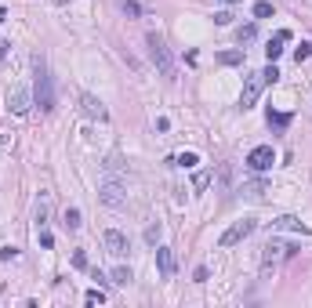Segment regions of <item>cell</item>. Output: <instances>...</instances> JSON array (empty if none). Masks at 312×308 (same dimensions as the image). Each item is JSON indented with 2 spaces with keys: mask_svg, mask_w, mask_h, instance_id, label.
Wrapping results in <instances>:
<instances>
[{
  "mask_svg": "<svg viewBox=\"0 0 312 308\" xmlns=\"http://www.w3.org/2000/svg\"><path fill=\"white\" fill-rule=\"evenodd\" d=\"M276 77H280V69L276 65H265V69H258V73H251L247 77V83H243V95H240V109H254V102L261 98V91L269 87V83H276Z\"/></svg>",
  "mask_w": 312,
  "mask_h": 308,
  "instance_id": "cell-1",
  "label": "cell"
},
{
  "mask_svg": "<svg viewBox=\"0 0 312 308\" xmlns=\"http://www.w3.org/2000/svg\"><path fill=\"white\" fill-rule=\"evenodd\" d=\"M36 80H33V105H40V113H51L54 109V77L48 73L44 58H33Z\"/></svg>",
  "mask_w": 312,
  "mask_h": 308,
  "instance_id": "cell-2",
  "label": "cell"
},
{
  "mask_svg": "<svg viewBox=\"0 0 312 308\" xmlns=\"http://www.w3.org/2000/svg\"><path fill=\"white\" fill-rule=\"evenodd\" d=\"M145 44H149V58L153 65L160 69L163 80H178V69H174V58H171V48L163 44L160 33H145Z\"/></svg>",
  "mask_w": 312,
  "mask_h": 308,
  "instance_id": "cell-3",
  "label": "cell"
},
{
  "mask_svg": "<svg viewBox=\"0 0 312 308\" xmlns=\"http://www.w3.org/2000/svg\"><path fill=\"white\" fill-rule=\"evenodd\" d=\"M294 254H298V247H294V243H283V239L272 236L269 243L261 247V268L269 272V268H276L280 261H287V257H294Z\"/></svg>",
  "mask_w": 312,
  "mask_h": 308,
  "instance_id": "cell-4",
  "label": "cell"
},
{
  "mask_svg": "<svg viewBox=\"0 0 312 308\" xmlns=\"http://www.w3.org/2000/svg\"><path fill=\"white\" fill-rule=\"evenodd\" d=\"M243 163L251 167L254 174H265L272 163H276V153H272V145H258V149H251V153H247Z\"/></svg>",
  "mask_w": 312,
  "mask_h": 308,
  "instance_id": "cell-5",
  "label": "cell"
},
{
  "mask_svg": "<svg viewBox=\"0 0 312 308\" xmlns=\"http://www.w3.org/2000/svg\"><path fill=\"white\" fill-rule=\"evenodd\" d=\"M254 229H258V221H254V218H243V221H236V225L233 229H229L225 232V236L222 239H218V243H222V247H236V243H243V239L247 236H251V232Z\"/></svg>",
  "mask_w": 312,
  "mask_h": 308,
  "instance_id": "cell-6",
  "label": "cell"
},
{
  "mask_svg": "<svg viewBox=\"0 0 312 308\" xmlns=\"http://www.w3.org/2000/svg\"><path fill=\"white\" fill-rule=\"evenodd\" d=\"M98 200H102L105 207H124V200H127L124 185L120 181H102V185H98Z\"/></svg>",
  "mask_w": 312,
  "mask_h": 308,
  "instance_id": "cell-7",
  "label": "cell"
},
{
  "mask_svg": "<svg viewBox=\"0 0 312 308\" xmlns=\"http://www.w3.org/2000/svg\"><path fill=\"white\" fill-rule=\"evenodd\" d=\"M29 105H33V91L29 87H15L11 95H7V109H11L15 116H26Z\"/></svg>",
  "mask_w": 312,
  "mask_h": 308,
  "instance_id": "cell-8",
  "label": "cell"
},
{
  "mask_svg": "<svg viewBox=\"0 0 312 308\" xmlns=\"http://www.w3.org/2000/svg\"><path fill=\"white\" fill-rule=\"evenodd\" d=\"M156 268H160L163 279H174V272H178V257H174L171 247H156Z\"/></svg>",
  "mask_w": 312,
  "mask_h": 308,
  "instance_id": "cell-9",
  "label": "cell"
},
{
  "mask_svg": "<svg viewBox=\"0 0 312 308\" xmlns=\"http://www.w3.org/2000/svg\"><path fill=\"white\" fill-rule=\"evenodd\" d=\"M80 109H84V116H91V120H98V124H102V120H109V109L102 105V98H95V95H80Z\"/></svg>",
  "mask_w": 312,
  "mask_h": 308,
  "instance_id": "cell-10",
  "label": "cell"
},
{
  "mask_svg": "<svg viewBox=\"0 0 312 308\" xmlns=\"http://www.w3.org/2000/svg\"><path fill=\"white\" fill-rule=\"evenodd\" d=\"M102 243H105V250H109L113 257H124V254H127V236H124L120 229H109L105 236H102Z\"/></svg>",
  "mask_w": 312,
  "mask_h": 308,
  "instance_id": "cell-11",
  "label": "cell"
},
{
  "mask_svg": "<svg viewBox=\"0 0 312 308\" xmlns=\"http://www.w3.org/2000/svg\"><path fill=\"white\" fill-rule=\"evenodd\" d=\"M272 229H276V232H301V236H309V225H305V221H298V218H290V214H283V218H276V221H272Z\"/></svg>",
  "mask_w": 312,
  "mask_h": 308,
  "instance_id": "cell-12",
  "label": "cell"
},
{
  "mask_svg": "<svg viewBox=\"0 0 312 308\" xmlns=\"http://www.w3.org/2000/svg\"><path fill=\"white\" fill-rule=\"evenodd\" d=\"M236 192H243L247 200H265V192H269V181H265V178H251V181H243Z\"/></svg>",
  "mask_w": 312,
  "mask_h": 308,
  "instance_id": "cell-13",
  "label": "cell"
},
{
  "mask_svg": "<svg viewBox=\"0 0 312 308\" xmlns=\"http://www.w3.org/2000/svg\"><path fill=\"white\" fill-rule=\"evenodd\" d=\"M287 40H290V29H280V33L269 40V48H265V58H269V62H276L280 54H283V44H287Z\"/></svg>",
  "mask_w": 312,
  "mask_h": 308,
  "instance_id": "cell-14",
  "label": "cell"
},
{
  "mask_svg": "<svg viewBox=\"0 0 312 308\" xmlns=\"http://www.w3.org/2000/svg\"><path fill=\"white\" fill-rule=\"evenodd\" d=\"M62 225H66L69 232H77L80 225H84V221H80V210L77 207H66V221H62Z\"/></svg>",
  "mask_w": 312,
  "mask_h": 308,
  "instance_id": "cell-15",
  "label": "cell"
},
{
  "mask_svg": "<svg viewBox=\"0 0 312 308\" xmlns=\"http://www.w3.org/2000/svg\"><path fill=\"white\" fill-rule=\"evenodd\" d=\"M218 62L222 65H243V51H218Z\"/></svg>",
  "mask_w": 312,
  "mask_h": 308,
  "instance_id": "cell-16",
  "label": "cell"
},
{
  "mask_svg": "<svg viewBox=\"0 0 312 308\" xmlns=\"http://www.w3.org/2000/svg\"><path fill=\"white\" fill-rule=\"evenodd\" d=\"M254 36H258V29H254L251 22H247V26H240V29H236V40H240V44H254Z\"/></svg>",
  "mask_w": 312,
  "mask_h": 308,
  "instance_id": "cell-17",
  "label": "cell"
},
{
  "mask_svg": "<svg viewBox=\"0 0 312 308\" xmlns=\"http://www.w3.org/2000/svg\"><path fill=\"white\" fill-rule=\"evenodd\" d=\"M290 124V113H272V109H269V127H276V130H283V127H287Z\"/></svg>",
  "mask_w": 312,
  "mask_h": 308,
  "instance_id": "cell-18",
  "label": "cell"
},
{
  "mask_svg": "<svg viewBox=\"0 0 312 308\" xmlns=\"http://www.w3.org/2000/svg\"><path fill=\"white\" fill-rule=\"evenodd\" d=\"M116 4H120V11H124L127 18H138V15H142V7L134 4V0H116Z\"/></svg>",
  "mask_w": 312,
  "mask_h": 308,
  "instance_id": "cell-19",
  "label": "cell"
},
{
  "mask_svg": "<svg viewBox=\"0 0 312 308\" xmlns=\"http://www.w3.org/2000/svg\"><path fill=\"white\" fill-rule=\"evenodd\" d=\"M131 268H127V265H120V268H116V272H113V283H120V286H127V283H131Z\"/></svg>",
  "mask_w": 312,
  "mask_h": 308,
  "instance_id": "cell-20",
  "label": "cell"
},
{
  "mask_svg": "<svg viewBox=\"0 0 312 308\" xmlns=\"http://www.w3.org/2000/svg\"><path fill=\"white\" fill-rule=\"evenodd\" d=\"M102 167H105V174H120V167H124V163H120V156L113 153V156H105V163H102Z\"/></svg>",
  "mask_w": 312,
  "mask_h": 308,
  "instance_id": "cell-21",
  "label": "cell"
},
{
  "mask_svg": "<svg viewBox=\"0 0 312 308\" xmlns=\"http://www.w3.org/2000/svg\"><path fill=\"white\" fill-rule=\"evenodd\" d=\"M174 163H178V167H196L200 156L196 153H182V156H174Z\"/></svg>",
  "mask_w": 312,
  "mask_h": 308,
  "instance_id": "cell-22",
  "label": "cell"
},
{
  "mask_svg": "<svg viewBox=\"0 0 312 308\" xmlns=\"http://www.w3.org/2000/svg\"><path fill=\"white\" fill-rule=\"evenodd\" d=\"M207 185H210V174L207 171H196V174H192V189H207Z\"/></svg>",
  "mask_w": 312,
  "mask_h": 308,
  "instance_id": "cell-23",
  "label": "cell"
},
{
  "mask_svg": "<svg viewBox=\"0 0 312 308\" xmlns=\"http://www.w3.org/2000/svg\"><path fill=\"white\" fill-rule=\"evenodd\" d=\"M272 15V4L269 0H258V4H254V18H269Z\"/></svg>",
  "mask_w": 312,
  "mask_h": 308,
  "instance_id": "cell-24",
  "label": "cell"
},
{
  "mask_svg": "<svg viewBox=\"0 0 312 308\" xmlns=\"http://www.w3.org/2000/svg\"><path fill=\"white\" fill-rule=\"evenodd\" d=\"M160 236H163V229H160V225H149V229H145V239H149L153 247L160 243Z\"/></svg>",
  "mask_w": 312,
  "mask_h": 308,
  "instance_id": "cell-25",
  "label": "cell"
},
{
  "mask_svg": "<svg viewBox=\"0 0 312 308\" xmlns=\"http://www.w3.org/2000/svg\"><path fill=\"white\" fill-rule=\"evenodd\" d=\"M0 261H4V265H7V261H18V247H4V250H0Z\"/></svg>",
  "mask_w": 312,
  "mask_h": 308,
  "instance_id": "cell-26",
  "label": "cell"
},
{
  "mask_svg": "<svg viewBox=\"0 0 312 308\" xmlns=\"http://www.w3.org/2000/svg\"><path fill=\"white\" fill-rule=\"evenodd\" d=\"M84 301H87V305H102V301H105V294H102V290H87Z\"/></svg>",
  "mask_w": 312,
  "mask_h": 308,
  "instance_id": "cell-27",
  "label": "cell"
},
{
  "mask_svg": "<svg viewBox=\"0 0 312 308\" xmlns=\"http://www.w3.org/2000/svg\"><path fill=\"white\" fill-rule=\"evenodd\" d=\"M309 54H312V44H301V48L294 51V58H298V65H301V62H305V58H309Z\"/></svg>",
  "mask_w": 312,
  "mask_h": 308,
  "instance_id": "cell-28",
  "label": "cell"
},
{
  "mask_svg": "<svg viewBox=\"0 0 312 308\" xmlns=\"http://www.w3.org/2000/svg\"><path fill=\"white\" fill-rule=\"evenodd\" d=\"M73 265H77V268H87V254H84V250H77V254H73Z\"/></svg>",
  "mask_w": 312,
  "mask_h": 308,
  "instance_id": "cell-29",
  "label": "cell"
},
{
  "mask_svg": "<svg viewBox=\"0 0 312 308\" xmlns=\"http://www.w3.org/2000/svg\"><path fill=\"white\" fill-rule=\"evenodd\" d=\"M214 22H218V26H229V22H233V11H218Z\"/></svg>",
  "mask_w": 312,
  "mask_h": 308,
  "instance_id": "cell-30",
  "label": "cell"
},
{
  "mask_svg": "<svg viewBox=\"0 0 312 308\" xmlns=\"http://www.w3.org/2000/svg\"><path fill=\"white\" fill-rule=\"evenodd\" d=\"M207 276H210V272H207V268H204V265H200V268H196V272H192V279H196V283H207Z\"/></svg>",
  "mask_w": 312,
  "mask_h": 308,
  "instance_id": "cell-31",
  "label": "cell"
},
{
  "mask_svg": "<svg viewBox=\"0 0 312 308\" xmlns=\"http://www.w3.org/2000/svg\"><path fill=\"white\" fill-rule=\"evenodd\" d=\"M7 48H11V44H7V40H0V62L7 58Z\"/></svg>",
  "mask_w": 312,
  "mask_h": 308,
  "instance_id": "cell-32",
  "label": "cell"
},
{
  "mask_svg": "<svg viewBox=\"0 0 312 308\" xmlns=\"http://www.w3.org/2000/svg\"><path fill=\"white\" fill-rule=\"evenodd\" d=\"M218 4H243V0H218Z\"/></svg>",
  "mask_w": 312,
  "mask_h": 308,
  "instance_id": "cell-33",
  "label": "cell"
},
{
  "mask_svg": "<svg viewBox=\"0 0 312 308\" xmlns=\"http://www.w3.org/2000/svg\"><path fill=\"white\" fill-rule=\"evenodd\" d=\"M4 18H7V11H4V7H0V22H4Z\"/></svg>",
  "mask_w": 312,
  "mask_h": 308,
  "instance_id": "cell-34",
  "label": "cell"
},
{
  "mask_svg": "<svg viewBox=\"0 0 312 308\" xmlns=\"http://www.w3.org/2000/svg\"><path fill=\"white\" fill-rule=\"evenodd\" d=\"M54 4H73V0H54Z\"/></svg>",
  "mask_w": 312,
  "mask_h": 308,
  "instance_id": "cell-35",
  "label": "cell"
}]
</instances>
